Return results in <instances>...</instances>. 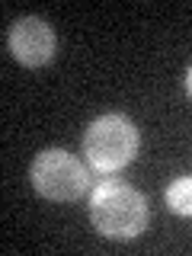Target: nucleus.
<instances>
[{"instance_id": "obj_5", "label": "nucleus", "mask_w": 192, "mask_h": 256, "mask_svg": "<svg viewBox=\"0 0 192 256\" xmlns=\"http://www.w3.org/2000/svg\"><path fill=\"white\" fill-rule=\"evenodd\" d=\"M166 205L176 214H192V176H180L166 186Z\"/></svg>"}, {"instance_id": "obj_4", "label": "nucleus", "mask_w": 192, "mask_h": 256, "mask_svg": "<svg viewBox=\"0 0 192 256\" xmlns=\"http://www.w3.org/2000/svg\"><path fill=\"white\" fill-rule=\"evenodd\" d=\"M10 52L13 58L26 68H42L52 61L54 54V32L45 20L38 16H26V20H16L10 29Z\"/></svg>"}, {"instance_id": "obj_2", "label": "nucleus", "mask_w": 192, "mask_h": 256, "mask_svg": "<svg viewBox=\"0 0 192 256\" xmlns=\"http://www.w3.org/2000/svg\"><path fill=\"white\" fill-rule=\"evenodd\" d=\"M138 141L141 138H138V128L132 125V118L109 112V116H100L96 122H90V128L84 134V154L93 170L116 173L134 160Z\"/></svg>"}, {"instance_id": "obj_1", "label": "nucleus", "mask_w": 192, "mask_h": 256, "mask_svg": "<svg viewBox=\"0 0 192 256\" xmlns=\"http://www.w3.org/2000/svg\"><path fill=\"white\" fill-rule=\"evenodd\" d=\"M90 221L102 237L132 240L148 228V198L128 182L109 180L90 196Z\"/></svg>"}, {"instance_id": "obj_3", "label": "nucleus", "mask_w": 192, "mask_h": 256, "mask_svg": "<svg viewBox=\"0 0 192 256\" xmlns=\"http://www.w3.org/2000/svg\"><path fill=\"white\" fill-rule=\"evenodd\" d=\"M32 186L52 202H74L86 192V166L64 150H45L32 160Z\"/></svg>"}, {"instance_id": "obj_6", "label": "nucleus", "mask_w": 192, "mask_h": 256, "mask_svg": "<svg viewBox=\"0 0 192 256\" xmlns=\"http://www.w3.org/2000/svg\"><path fill=\"white\" fill-rule=\"evenodd\" d=\"M186 90H189V96H192V68H189V74H186Z\"/></svg>"}]
</instances>
